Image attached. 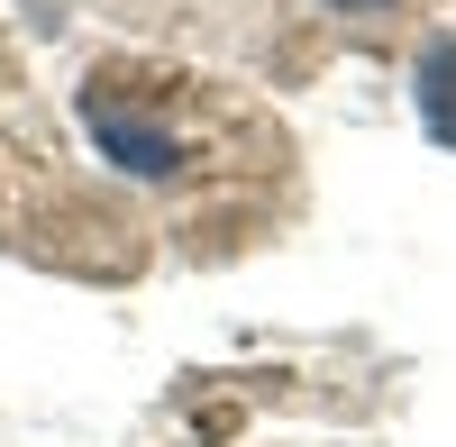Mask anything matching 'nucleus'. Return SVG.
Masks as SVG:
<instances>
[{
	"instance_id": "f257e3e1",
	"label": "nucleus",
	"mask_w": 456,
	"mask_h": 447,
	"mask_svg": "<svg viewBox=\"0 0 456 447\" xmlns=\"http://www.w3.org/2000/svg\"><path fill=\"white\" fill-rule=\"evenodd\" d=\"M128 19H156V28H183V37H238L247 10H265V0H119Z\"/></svg>"
},
{
	"instance_id": "f03ea898",
	"label": "nucleus",
	"mask_w": 456,
	"mask_h": 447,
	"mask_svg": "<svg viewBox=\"0 0 456 447\" xmlns=\"http://www.w3.org/2000/svg\"><path fill=\"white\" fill-rule=\"evenodd\" d=\"M329 10H347V19H365V10H384V0H329Z\"/></svg>"
}]
</instances>
